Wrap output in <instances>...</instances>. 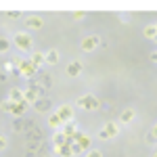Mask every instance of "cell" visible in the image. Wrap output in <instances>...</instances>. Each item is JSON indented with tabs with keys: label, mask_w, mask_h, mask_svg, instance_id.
Wrapping results in <instances>:
<instances>
[{
	"label": "cell",
	"mask_w": 157,
	"mask_h": 157,
	"mask_svg": "<svg viewBox=\"0 0 157 157\" xmlns=\"http://www.w3.org/2000/svg\"><path fill=\"white\" fill-rule=\"evenodd\" d=\"M11 61L15 63V67L19 69V73H21V75H25V78H29V80H32V78L38 73V69L34 67V63H32V61H21V59H17V57H15V59H11Z\"/></svg>",
	"instance_id": "cell-1"
},
{
	"label": "cell",
	"mask_w": 157,
	"mask_h": 157,
	"mask_svg": "<svg viewBox=\"0 0 157 157\" xmlns=\"http://www.w3.org/2000/svg\"><path fill=\"white\" fill-rule=\"evenodd\" d=\"M75 105L80 109H86V111H97L101 107V101H98L94 94H84V97H80L75 101Z\"/></svg>",
	"instance_id": "cell-2"
},
{
	"label": "cell",
	"mask_w": 157,
	"mask_h": 157,
	"mask_svg": "<svg viewBox=\"0 0 157 157\" xmlns=\"http://www.w3.org/2000/svg\"><path fill=\"white\" fill-rule=\"evenodd\" d=\"M117 134H120V124H117V121H107V124L101 128L98 138H101V140H109V138H115Z\"/></svg>",
	"instance_id": "cell-3"
},
{
	"label": "cell",
	"mask_w": 157,
	"mask_h": 157,
	"mask_svg": "<svg viewBox=\"0 0 157 157\" xmlns=\"http://www.w3.org/2000/svg\"><path fill=\"white\" fill-rule=\"evenodd\" d=\"M13 42H15V46L19 50H23V52H27V50H32V36L29 34H23V32H19V34H15V38H13Z\"/></svg>",
	"instance_id": "cell-4"
},
{
	"label": "cell",
	"mask_w": 157,
	"mask_h": 157,
	"mask_svg": "<svg viewBox=\"0 0 157 157\" xmlns=\"http://www.w3.org/2000/svg\"><path fill=\"white\" fill-rule=\"evenodd\" d=\"M97 46H101V38L98 36H88L82 40V50L84 52H90V50H94Z\"/></svg>",
	"instance_id": "cell-5"
},
{
	"label": "cell",
	"mask_w": 157,
	"mask_h": 157,
	"mask_svg": "<svg viewBox=\"0 0 157 157\" xmlns=\"http://www.w3.org/2000/svg\"><path fill=\"white\" fill-rule=\"evenodd\" d=\"M57 115H59L61 120L67 124V121H71V120H73V107L65 103V105H61V107L57 109Z\"/></svg>",
	"instance_id": "cell-6"
},
{
	"label": "cell",
	"mask_w": 157,
	"mask_h": 157,
	"mask_svg": "<svg viewBox=\"0 0 157 157\" xmlns=\"http://www.w3.org/2000/svg\"><path fill=\"white\" fill-rule=\"evenodd\" d=\"M32 107L36 109L38 113H46V111H50V98L48 97H40Z\"/></svg>",
	"instance_id": "cell-7"
},
{
	"label": "cell",
	"mask_w": 157,
	"mask_h": 157,
	"mask_svg": "<svg viewBox=\"0 0 157 157\" xmlns=\"http://www.w3.org/2000/svg\"><path fill=\"white\" fill-rule=\"evenodd\" d=\"M84 69V65H82V61H71L69 65H67V75L69 78H78L80 73Z\"/></svg>",
	"instance_id": "cell-8"
},
{
	"label": "cell",
	"mask_w": 157,
	"mask_h": 157,
	"mask_svg": "<svg viewBox=\"0 0 157 157\" xmlns=\"http://www.w3.org/2000/svg\"><path fill=\"white\" fill-rule=\"evenodd\" d=\"M48 126H50V128H55V130L59 132V130H63V126H65V121L61 120V117L57 115V113H50V115H48Z\"/></svg>",
	"instance_id": "cell-9"
},
{
	"label": "cell",
	"mask_w": 157,
	"mask_h": 157,
	"mask_svg": "<svg viewBox=\"0 0 157 157\" xmlns=\"http://www.w3.org/2000/svg\"><path fill=\"white\" fill-rule=\"evenodd\" d=\"M25 25H27V27H32V29H40V27L44 25V21H42V17H36V15H29V17L25 19Z\"/></svg>",
	"instance_id": "cell-10"
},
{
	"label": "cell",
	"mask_w": 157,
	"mask_h": 157,
	"mask_svg": "<svg viewBox=\"0 0 157 157\" xmlns=\"http://www.w3.org/2000/svg\"><path fill=\"white\" fill-rule=\"evenodd\" d=\"M27 105L29 103H25V101H21V103H15V107H13V115H15V120H21L25 113V109H27Z\"/></svg>",
	"instance_id": "cell-11"
},
{
	"label": "cell",
	"mask_w": 157,
	"mask_h": 157,
	"mask_svg": "<svg viewBox=\"0 0 157 157\" xmlns=\"http://www.w3.org/2000/svg\"><path fill=\"white\" fill-rule=\"evenodd\" d=\"M75 128H78V126H75V121H67V124H65V126H63V130H61V132L65 134V136H67V138H69V140H71L73 138V134L78 132V130H75Z\"/></svg>",
	"instance_id": "cell-12"
},
{
	"label": "cell",
	"mask_w": 157,
	"mask_h": 157,
	"mask_svg": "<svg viewBox=\"0 0 157 157\" xmlns=\"http://www.w3.org/2000/svg\"><path fill=\"white\" fill-rule=\"evenodd\" d=\"M52 143H55V149H57V147H63V145H67V143H71V140L59 130V132H55V136H52Z\"/></svg>",
	"instance_id": "cell-13"
},
{
	"label": "cell",
	"mask_w": 157,
	"mask_h": 157,
	"mask_svg": "<svg viewBox=\"0 0 157 157\" xmlns=\"http://www.w3.org/2000/svg\"><path fill=\"white\" fill-rule=\"evenodd\" d=\"M29 61L34 63V67L38 69V67H42V65L46 63V57H44L42 52H32V57H29Z\"/></svg>",
	"instance_id": "cell-14"
},
{
	"label": "cell",
	"mask_w": 157,
	"mask_h": 157,
	"mask_svg": "<svg viewBox=\"0 0 157 157\" xmlns=\"http://www.w3.org/2000/svg\"><path fill=\"white\" fill-rule=\"evenodd\" d=\"M134 115H136L134 109H124V111L120 113V121L121 124H130V121L134 120Z\"/></svg>",
	"instance_id": "cell-15"
},
{
	"label": "cell",
	"mask_w": 157,
	"mask_h": 157,
	"mask_svg": "<svg viewBox=\"0 0 157 157\" xmlns=\"http://www.w3.org/2000/svg\"><path fill=\"white\" fill-rule=\"evenodd\" d=\"M55 153H57V155H61V157H73V153H71V143H67V145H63V147H57V149H55Z\"/></svg>",
	"instance_id": "cell-16"
},
{
	"label": "cell",
	"mask_w": 157,
	"mask_h": 157,
	"mask_svg": "<svg viewBox=\"0 0 157 157\" xmlns=\"http://www.w3.org/2000/svg\"><path fill=\"white\" fill-rule=\"evenodd\" d=\"M38 78H40V80H38V84L42 86V88H44V90H46V88H50V86H52V78H50L48 73H38Z\"/></svg>",
	"instance_id": "cell-17"
},
{
	"label": "cell",
	"mask_w": 157,
	"mask_h": 157,
	"mask_svg": "<svg viewBox=\"0 0 157 157\" xmlns=\"http://www.w3.org/2000/svg\"><path fill=\"white\" fill-rule=\"evenodd\" d=\"M44 57H46V65H55V63L59 61V52L55 48H50L48 52H44Z\"/></svg>",
	"instance_id": "cell-18"
},
{
	"label": "cell",
	"mask_w": 157,
	"mask_h": 157,
	"mask_svg": "<svg viewBox=\"0 0 157 157\" xmlns=\"http://www.w3.org/2000/svg\"><path fill=\"white\" fill-rule=\"evenodd\" d=\"M38 98H40V97H38V94L34 92V90H29V88H27V90H23V101H25V103L34 105V103H36Z\"/></svg>",
	"instance_id": "cell-19"
},
{
	"label": "cell",
	"mask_w": 157,
	"mask_h": 157,
	"mask_svg": "<svg viewBox=\"0 0 157 157\" xmlns=\"http://www.w3.org/2000/svg\"><path fill=\"white\" fill-rule=\"evenodd\" d=\"M9 98L15 101V103H21V101H23V90H21V88H13L11 92H9Z\"/></svg>",
	"instance_id": "cell-20"
},
{
	"label": "cell",
	"mask_w": 157,
	"mask_h": 157,
	"mask_svg": "<svg viewBox=\"0 0 157 157\" xmlns=\"http://www.w3.org/2000/svg\"><path fill=\"white\" fill-rule=\"evenodd\" d=\"M143 34H145L147 38H151V40H155V38H157V25L155 23H149L145 27V32H143Z\"/></svg>",
	"instance_id": "cell-21"
},
{
	"label": "cell",
	"mask_w": 157,
	"mask_h": 157,
	"mask_svg": "<svg viewBox=\"0 0 157 157\" xmlns=\"http://www.w3.org/2000/svg\"><path fill=\"white\" fill-rule=\"evenodd\" d=\"M13 107H15V101H11V98H6V101L0 103V109L6 111V113H13Z\"/></svg>",
	"instance_id": "cell-22"
},
{
	"label": "cell",
	"mask_w": 157,
	"mask_h": 157,
	"mask_svg": "<svg viewBox=\"0 0 157 157\" xmlns=\"http://www.w3.org/2000/svg\"><path fill=\"white\" fill-rule=\"evenodd\" d=\"M9 48H11V40L6 36H0V52H6Z\"/></svg>",
	"instance_id": "cell-23"
},
{
	"label": "cell",
	"mask_w": 157,
	"mask_h": 157,
	"mask_svg": "<svg viewBox=\"0 0 157 157\" xmlns=\"http://www.w3.org/2000/svg\"><path fill=\"white\" fill-rule=\"evenodd\" d=\"M23 126H25L23 120H15V121H13V128H15L17 132H21V130H23Z\"/></svg>",
	"instance_id": "cell-24"
},
{
	"label": "cell",
	"mask_w": 157,
	"mask_h": 157,
	"mask_svg": "<svg viewBox=\"0 0 157 157\" xmlns=\"http://www.w3.org/2000/svg\"><path fill=\"white\" fill-rule=\"evenodd\" d=\"M71 153L73 155H80V153H84V149L78 145V143H71Z\"/></svg>",
	"instance_id": "cell-25"
},
{
	"label": "cell",
	"mask_w": 157,
	"mask_h": 157,
	"mask_svg": "<svg viewBox=\"0 0 157 157\" xmlns=\"http://www.w3.org/2000/svg\"><path fill=\"white\" fill-rule=\"evenodd\" d=\"M86 157H103V153H101V151H97V149H90V151L86 153Z\"/></svg>",
	"instance_id": "cell-26"
},
{
	"label": "cell",
	"mask_w": 157,
	"mask_h": 157,
	"mask_svg": "<svg viewBox=\"0 0 157 157\" xmlns=\"http://www.w3.org/2000/svg\"><path fill=\"white\" fill-rule=\"evenodd\" d=\"M6 17H9V19H19L21 13H19V11H11V13H6Z\"/></svg>",
	"instance_id": "cell-27"
},
{
	"label": "cell",
	"mask_w": 157,
	"mask_h": 157,
	"mask_svg": "<svg viewBox=\"0 0 157 157\" xmlns=\"http://www.w3.org/2000/svg\"><path fill=\"white\" fill-rule=\"evenodd\" d=\"M147 143H149V145H157V138L149 132V134H147Z\"/></svg>",
	"instance_id": "cell-28"
},
{
	"label": "cell",
	"mask_w": 157,
	"mask_h": 157,
	"mask_svg": "<svg viewBox=\"0 0 157 157\" xmlns=\"http://www.w3.org/2000/svg\"><path fill=\"white\" fill-rule=\"evenodd\" d=\"M6 145H9V143H6V136H0V151H4Z\"/></svg>",
	"instance_id": "cell-29"
},
{
	"label": "cell",
	"mask_w": 157,
	"mask_h": 157,
	"mask_svg": "<svg viewBox=\"0 0 157 157\" xmlns=\"http://www.w3.org/2000/svg\"><path fill=\"white\" fill-rule=\"evenodd\" d=\"M84 15H86L84 11H75L73 13V19H84Z\"/></svg>",
	"instance_id": "cell-30"
},
{
	"label": "cell",
	"mask_w": 157,
	"mask_h": 157,
	"mask_svg": "<svg viewBox=\"0 0 157 157\" xmlns=\"http://www.w3.org/2000/svg\"><path fill=\"white\" fill-rule=\"evenodd\" d=\"M4 80H6V75H4V71H2V69H0V82H4Z\"/></svg>",
	"instance_id": "cell-31"
},
{
	"label": "cell",
	"mask_w": 157,
	"mask_h": 157,
	"mask_svg": "<svg viewBox=\"0 0 157 157\" xmlns=\"http://www.w3.org/2000/svg\"><path fill=\"white\" fill-rule=\"evenodd\" d=\"M151 61H155V63H157V50L153 52V55H151Z\"/></svg>",
	"instance_id": "cell-32"
},
{
	"label": "cell",
	"mask_w": 157,
	"mask_h": 157,
	"mask_svg": "<svg viewBox=\"0 0 157 157\" xmlns=\"http://www.w3.org/2000/svg\"><path fill=\"white\" fill-rule=\"evenodd\" d=\"M151 157H157V151H155V153H153V155H151Z\"/></svg>",
	"instance_id": "cell-33"
},
{
	"label": "cell",
	"mask_w": 157,
	"mask_h": 157,
	"mask_svg": "<svg viewBox=\"0 0 157 157\" xmlns=\"http://www.w3.org/2000/svg\"><path fill=\"white\" fill-rule=\"evenodd\" d=\"M155 42H157V38H155Z\"/></svg>",
	"instance_id": "cell-34"
},
{
	"label": "cell",
	"mask_w": 157,
	"mask_h": 157,
	"mask_svg": "<svg viewBox=\"0 0 157 157\" xmlns=\"http://www.w3.org/2000/svg\"><path fill=\"white\" fill-rule=\"evenodd\" d=\"M155 25H157V23H155Z\"/></svg>",
	"instance_id": "cell-35"
}]
</instances>
